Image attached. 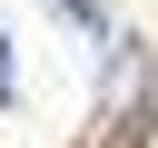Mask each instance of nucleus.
I'll return each instance as SVG.
<instances>
[{"mask_svg":"<svg viewBox=\"0 0 158 148\" xmlns=\"http://www.w3.org/2000/svg\"><path fill=\"white\" fill-rule=\"evenodd\" d=\"M69 10H79V20H99V0H69Z\"/></svg>","mask_w":158,"mask_h":148,"instance_id":"obj_1","label":"nucleus"}]
</instances>
